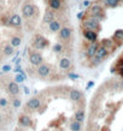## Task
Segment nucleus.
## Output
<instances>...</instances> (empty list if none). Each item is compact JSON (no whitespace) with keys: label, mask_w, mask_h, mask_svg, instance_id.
I'll return each instance as SVG.
<instances>
[{"label":"nucleus","mask_w":123,"mask_h":131,"mask_svg":"<svg viewBox=\"0 0 123 131\" xmlns=\"http://www.w3.org/2000/svg\"><path fill=\"white\" fill-rule=\"evenodd\" d=\"M98 47H99V43H98L97 41H95V42H91L89 46L87 47V49H86V56H87L88 58H92V57L95 54Z\"/></svg>","instance_id":"9b49d317"},{"label":"nucleus","mask_w":123,"mask_h":131,"mask_svg":"<svg viewBox=\"0 0 123 131\" xmlns=\"http://www.w3.org/2000/svg\"><path fill=\"white\" fill-rule=\"evenodd\" d=\"M89 4H91V1H88V0H86V1H83V6H89Z\"/></svg>","instance_id":"7c9ffc66"},{"label":"nucleus","mask_w":123,"mask_h":131,"mask_svg":"<svg viewBox=\"0 0 123 131\" xmlns=\"http://www.w3.org/2000/svg\"><path fill=\"white\" fill-rule=\"evenodd\" d=\"M58 32H59V37L63 41H69L70 37H71V35H72V30L70 28H68V27L62 28Z\"/></svg>","instance_id":"1a4fd4ad"},{"label":"nucleus","mask_w":123,"mask_h":131,"mask_svg":"<svg viewBox=\"0 0 123 131\" xmlns=\"http://www.w3.org/2000/svg\"><path fill=\"white\" fill-rule=\"evenodd\" d=\"M29 61H30L32 65L39 66L40 64H42L44 58H42V56H41L40 53H37V52H33V53H30V56H29Z\"/></svg>","instance_id":"423d86ee"},{"label":"nucleus","mask_w":123,"mask_h":131,"mask_svg":"<svg viewBox=\"0 0 123 131\" xmlns=\"http://www.w3.org/2000/svg\"><path fill=\"white\" fill-rule=\"evenodd\" d=\"M82 25H83L84 29H89V30H94V31H99L100 30V22L92 16L88 19L83 20Z\"/></svg>","instance_id":"f03ea898"},{"label":"nucleus","mask_w":123,"mask_h":131,"mask_svg":"<svg viewBox=\"0 0 123 131\" xmlns=\"http://www.w3.org/2000/svg\"><path fill=\"white\" fill-rule=\"evenodd\" d=\"M82 34H83L84 39H86L87 41H89V42H95V41L98 40V32L94 31V30L84 29L83 31H82Z\"/></svg>","instance_id":"0eeeda50"},{"label":"nucleus","mask_w":123,"mask_h":131,"mask_svg":"<svg viewBox=\"0 0 123 131\" xmlns=\"http://www.w3.org/2000/svg\"><path fill=\"white\" fill-rule=\"evenodd\" d=\"M82 16H83V12H80L79 15H77V17H79V18H82Z\"/></svg>","instance_id":"473e14b6"},{"label":"nucleus","mask_w":123,"mask_h":131,"mask_svg":"<svg viewBox=\"0 0 123 131\" xmlns=\"http://www.w3.org/2000/svg\"><path fill=\"white\" fill-rule=\"evenodd\" d=\"M71 66H72V63L69 58H62L59 60V68L62 70H70Z\"/></svg>","instance_id":"2eb2a0df"},{"label":"nucleus","mask_w":123,"mask_h":131,"mask_svg":"<svg viewBox=\"0 0 123 131\" xmlns=\"http://www.w3.org/2000/svg\"><path fill=\"white\" fill-rule=\"evenodd\" d=\"M69 77H71V78H79V75H72V73H70Z\"/></svg>","instance_id":"2f4dec72"},{"label":"nucleus","mask_w":123,"mask_h":131,"mask_svg":"<svg viewBox=\"0 0 123 131\" xmlns=\"http://www.w3.org/2000/svg\"><path fill=\"white\" fill-rule=\"evenodd\" d=\"M7 90H8V93H10L11 95H17V94H20V87H18V84H17L16 82H11V83H8Z\"/></svg>","instance_id":"f3484780"},{"label":"nucleus","mask_w":123,"mask_h":131,"mask_svg":"<svg viewBox=\"0 0 123 131\" xmlns=\"http://www.w3.org/2000/svg\"><path fill=\"white\" fill-rule=\"evenodd\" d=\"M103 1L107 7H111V8L117 7L119 5V3H121V0H103Z\"/></svg>","instance_id":"aec40b11"},{"label":"nucleus","mask_w":123,"mask_h":131,"mask_svg":"<svg viewBox=\"0 0 123 131\" xmlns=\"http://www.w3.org/2000/svg\"><path fill=\"white\" fill-rule=\"evenodd\" d=\"M109 52L110 51H109L106 47H104V46H99L98 49H97V52H95V54L91 58L92 61H93V65H98V64H100L101 60L105 59V58L109 56Z\"/></svg>","instance_id":"f257e3e1"},{"label":"nucleus","mask_w":123,"mask_h":131,"mask_svg":"<svg viewBox=\"0 0 123 131\" xmlns=\"http://www.w3.org/2000/svg\"><path fill=\"white\" fill-rule=\"evenodd\" d=\"M40 106H41V101L37 97H32L27 102V107L30 110H37V108H40Z\"/></svg>","instance_id":"f8f14e48"},{"label":"nucleus","mask_w":123,"mask_h":131,"mask_svg":"<svg viewBox=\"0 0 123 131\" xmlns=\"http://www.w3.org/2000/svg\"><path fill=\"white\" fill-rule=\"evenodd\" d=\"M89 16L97 18L99 22L100 20H103L104 19V10H103V7H101L99 4L93 5V6L91 7V10H89Z\"/></svg>","instance_id":"7ed1b4c3"},{"label":"nucleus","mask_w":123,"mask_h":131,"mask_svg":"<svg viewBox=\"0 0 123 131\" xmlns=\"http://www.w3.org/2000/svg\"><path fill=\"white\" fill-rule=\"evenodd\" d=\"M7 103H8V101L5 97H1L0 99V108H5L6 106H7Z\"/></svg>","instance_id":"c85d7f7f"},{"label":"nucleus","mask_w":123,"mask_h":131,"mask_svg":"<svg viewBox=\"0 0 123 131\" xmlns=\"http://www.w3.org/2000/svg\"><path fill=\"white\" fill-rule=\"evenodd\" d=\"M24 80H25V75H24L22 71H21V75H17L16 78H15V81H16V82H23Z\"/></svg>","instance_id":"bb28decb"},{"label":"nucleus","mask_w":123,"mask_h":131,"mask_svg":"<svg viewBox=\"0 0 123 131\" xmlns=\"http://www.w3.org/2000/svg\"><path fill=\"white\" fill-rule=\"evenodd\" d=\"M36 72H37V75L40 76V77H47L50 73H51V68L48 66V65H46V64H40L39 66H37V70H36Z\"/></svg>","instance_id":"6e6552de"},{"label":"nucleus","mask_w":123,"mask_h":131,"mask_svg":"<svg viewBox=\"0 0 123 131\" xmlns=\"http://www.w3.org/2000/svg\"><path fill=\"white\" fill-rule=\"evenodd\" d=\"M54 19V13L52 11H47L44 16V23H51Z\"/></svg>","instance_id":"5701e85b"},{"label":"nucleus","mask_w":123,"mask_h":131,"mask_svg":"<svg viewBox=\"0 0 123 131\" xmlns=\"http://www.w3.org/2000/svg\"><path fill=\"white\" fill-rule=\"evenodd\" d=\"M113 40L119 42V43H122L123 42V30H116L115 34H113Z\"/></svg>","instance_id":"412c9836"},{"label":"nucleus","mask_w":123,"mask_h":131,"mask_svg":"<svg viewBox=\"0 0 123 131\" xmlns=\"http://www.w3.org/2000/svg\"><path fill=\"white\" fill-rule=\"evenodd\" d=\"M18 125L24 127H29L32 126V119L29 118L28 115H21L18 118Z\"/></svg>","instance_id":"4468645a"},{"label":"nucleus","mask_w":123,"mask_h":131,"mask_svg":"<svg viewBox=\"0 0 123 131\" xmlns=\"http://www.w3.org/2000/svg\"><path fill=\"white\" fill-rule=\"evenodd\" d=\"M53 52H54V53H62V52H63V45L59 43V42H57V43L53 46Z\"/></svg>","instance_id":"a878e982"},{"label":"nucleus","mask_w":123,"mask_h":131,"mask_svg":"<svg viewBox=\"0 0 123 131\" xmlns=\"http://www.w3.org/2000/svg\"><path fill=\"white\" fill-rule=\"evenodd\" d=\"M70 130L71 131H81L82 130V123L81 122H77V120H74L70 123Z\"/></svg>","instance_id":"a211bd4d"},{"label":"nucleus","mask_w":123,"mask_h":131,"mask_svg":"<svg viewBox=\"0 0 123 131\" xmlns=\"http://www.w3.org/2000/svg\"><path fill=\"white\" fill-rule=\"evenodd\" d=\"M13 53H15V47H12L10 43L5 45V47H4V54L5 56L10 57V56H12Z\"/></svg>","instance_id":"b1692460"},{"label":"nucleus","mask_w":123,"mask_h":131,"mask_svg":"<svg viewBox=\"0 0 123 131\" xmlns=\"http://www.w3.org/2000/svg\"><path fill=\"white\" fill-rule=\"evenodd\" d=\"M8 70H11V66H10V65H5L4 68H3V71L4 72H7Z\"/></svg>","instance_id":"c756f323"},{"label":"nucleus","mask_w":123,"mask_h":131,"mask_svg":"<svg viewBox=\"0 0 123 131\" xmlns=\"http://www.w3.org/2000/svg\"><path fill=\"white\" fill-rule=\"evenodd\" d=\"M48 5L52 10H59L62 7V0H50Z\"/></svg>","instance_id":"6ab92c4d"},{"label":"nucleus","mask_w":123,"mask_h":131,"mask_svg":"<svg viewBox=\"0 0 123 131\" xmlns=\"http://www.w3.org/2000/svg\"><path fill=\"white\" fill-rule=\"evenodd\" d=\"M8 23H10V25H12V27H16V28H18V27H21V25H22V18H21L20 15L15 13V15H12V16L10 17Z\"/></svg>","instance_id":"ddd939ff"},{"label":"nucleus","mask_w":123,"mask_h":131,"mask_svg":"<svg viewBox=\"0 0 123 131\" xmlns=\"http://www.w3.org/2000/svg\"><path fill=\"white\" fill-rule=\"evenodd\" d=\"M22 13L25 18H32L35 15V6L33 4H25L22 7Z\"/></svg>","instance_id":"39448f33"},{"label":"nucleus","mask_w":123,"mask_h":131,"mask_svg":"<svg viewBox=\"0 0 123 131\" xmlns=\"http://www.w3.org/2000/svg\"><path fill=\"white\" fill-rule=\"evenodd\" d=\"M69 97H70L71 101L77 102V101H80V100H82L83 94H82V91L79 90V89H72V90H70V93H69Z\"/></svg>","instance_id":"9d476101"},{"label":"nucleus","mask_w":123,"mask_h":131,"mask_svg":"<svg viewBox=\"0 0 123 131\" xmlns=\"http://www.w3.org/2000/svg\"><path fill=\"white\" fill-rule=\"evenodd\" d=\"M48 29H50V31L52 32H58L62 29V23H60L59 20H52L51 23H48Z\"/></svg>","instance_id":"dca6fc26"},{"label":"nucleus","mask_w":123,"mask_h":131,"mask_svg":"<svg viewBox=\"0 0 123 131\" xmlns=\"http://www.w3.org/2000/svg\"><path fill=\"white\" fill-rule=\"evenodd\" d=\"M21 42H22V40H21V37H18V36H13V37H11V40H10V45L15 48L20 47Z\"/></svg>","instance_id":"4be33fe9"},{"label":"nucleus","mask_w":123,"mask_h":131,"mask_svg":"<svg viewBox=\"0 0 123 131\" xmlns=\"http://www.w3.org/2000/svg\"><path fill=\"white\" fill-rule=\"evenodd\" d=\"M121 87H122V88H123V81H122V83H121Z\"/></svg>","instance_id":"f704fd0d"},{"label":"nucleus","mask_w":123,"mask_h":131,"mask_svg":"<svg viewBox=\"0 0 123 131\" xmlns=\"http://www.w3.org/2000/svg\"><path fill=\"white\" fill-rule=\"evenodd\" d=\"M48 45H50V42L42 35H36L34 41H33V47L36 49H45Z\"/></svg>","instance_id":"20e7f679"},{"label":"nucleus","mask_w":123,"mask_h":131,"mask_svg":"<svg viewBox=\"0 0 123 131\" xmlns=\"http://www.w3.org/2000/svg\"><path fill=\"white\" fill-rule=\"evenodd\" d=\"M1 120H3V117H1V114H0V123H1Z\"/></svg>","instance_id":"72a5a7b5"},{"label":"nucleus","mask_w":123,"mask_h":131,"mask_svg":"<svg viewBox=\"0 0 123 131\" xmlns=\"http://www.w3.org/2000/svg\"><path fill=\"white\" fill-rule=\"evenodd\" d=\"M13 107L15 108H20L21 105H22V101H21V99H18V97H16V99H13Z\"/></svg>","instance_id":"cd10ccee"},{"label":"nucleus","mask_w":123,"mask_h":131,"mask_svg":"<svg viewBox=\"0 0 123 131\" xmlns=\"http://www.w3.org/2000/svg\"><path fill=\"white\" fill-rule=\"evenodd\" d=\"M75 120H77V122H83L84 120V111L83 110H77L75 113Z\"/></svg>","instance_id":"393cba45"}]
</instances>
